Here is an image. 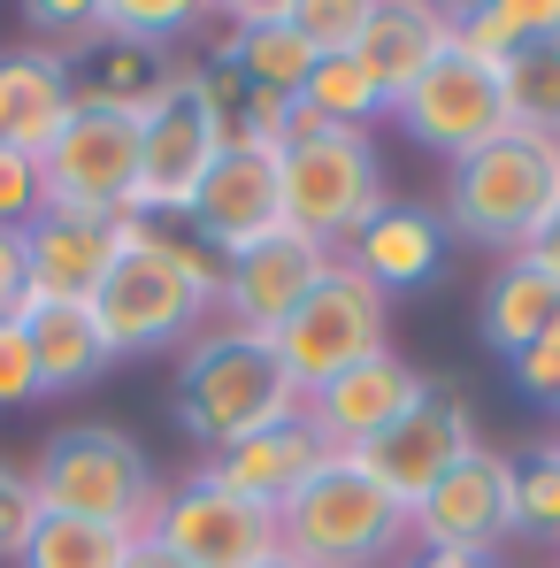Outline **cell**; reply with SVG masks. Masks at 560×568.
Here are the masks:
<instances>
[{"label": "cell", "mask_w": 560, "mask_h": 568, "mask_svg": "<svg viewBox=\"0 0 560 568\" xmlns=\"http://www.w3.org/2000/svg\"><path fill=\"white\" fill-rule=\"evenodd\" d=\"M215 300H223V254H207L200 239L170 231V223H131L115 270L93 292V323L115 362L170 354V346L185 354L207 331Z\"/></svg>", "instance_id": "cell-1"}, {"label": "cell", "mask_w": 560, "mask_h": 568, "mask_svg": "<svg viewBox=\"0 0 560 568\" xmlns=\"http://www.w3.org/2000/svg\"><path fill=\"white\" fill-rule=\"evenodd\" d=\"M170 399H177L185 438H200L207 454L299 423V384L284 377L277 346H269V338H246V331H231V323L200 331V338L185 346L177 392H170Z\"/></svg>", "instance_id": "cell-2"}, {"label": "cell", "mask_w": 560, "mask_h": 568, "mask_svg": "<svg viewBox=\"0 0 560 568\" xmlns=\"http://www.w3.org/2000/svg\"><path fill=\"white\" fill-rule=\"evenodd\" d=\"M277 546L307 568H384L407 546V507L362 469V454H323L277 507Z\"/></svg>", "instance_id": "cell-3"}, {"label": "cell", "mask_w": 560, "mask_h": 568, "mask_svg": "<svg viewBox=\"0 0 560 568\" xmlns=\"http://www.w3.org/2000/svg\"><path fill=\"white\" fill-rule=\"evenodd\" d=\"M553 207H560V146L538 131H499L491 146L461 154L446 178V231H461L476 246H499V254H522Z\"/></svg>", "instance_id": "cell-4"}, {"label": "cell", "mask_w": 560, "mask_h": 568, "mask_svg": "<svg viewBox=\"0 0 560 568\" xmlns=\"http://www.w3.org/2000/svg\"><path fill=\"white\" fill-rule=\"evenodd\" d=\"M23 476L39 491V515H78V523H108V530H131V538L154 523V499H162V476L146 469L139 438H123L115 423L54 430Z\"/></svg>", "instance_id": "cell-5"}, {"label": "cell", "mask_w": 560, "mask_h": 568, "mask_svg": "<svg viewBox=\"0 0 560 568\" xmlns=\"http://www.w3.org/2000/svg\"><path fill=\"white\" fill-rule=\"evenodd\" d=\"M277 192H284V231H299V239H315L330 254H346V239L391 200L376 139L369 131H330V123H307V131L284 139Z\"/></svg>", "instance_id": "cell-6"}, {"label": "cell", "mask_w": 560, "mask_h": 568, "mask_svg": "<svg viewBox=\"0 0 560 568\" xmlns=\"http://www.w3.org/2000/svg\"><path fill=\"white\" fill-rule=\"evenodd\" d=\"M139 546L170 568H262L277 546V515L246 507L238 491L185 476V484H162L154 499V523L139 530Z\"/></svg>", "instance_id": "cell-7"}, {"label": "cell", "mask_w": 560, "mask_h": 568, "mask_svg": "<svg viewBox=\"0 0 560 568\" xmlns=\"http://www.w3.org/2000/svg\"><path fill=\"white\" fill-rule=\"evenodd\" d=\"M269 346H277L284 377L299 384V399H307V392H323L330 377L362 369L369 354H384V292L369 277H354L346 262H330V277L292 307V323H284Z\"/></svg>", "instance_id": "cell-8"}, {"label": "cell", "mask_w": 560, "mask_h": 568, "mask_svg": "<svg viewBox=\"0 0 560 568\" xmlns=\"http://www.w3.org/2000/svg\"><path fill=\"white\" fill-rule=\"evenodd\" d=\"M515 538V454L476 446L407 507V554H491Z\"/></svg>", "instance_id": "cell-9"}, {"label": "cell", "mask_w": 560, "mask_h": 568, "mask_svg": "<svg viewBox=\"0 0 560 568\" xmlns=\"http://www.w3.org/2000/svg\"><path fill=\"white\" fill-rule=\"evenodd\" d=\"M391 115H399V131L415 139V146H430L446 170L476 154V146H491L499 131H515V115H507V78L491 70V62H476L468 47H446L407 93L391 100Z\"/></svg>", "instance_id": "cell-10"}, {"label": "cell", "mask_w": 560, "mask_h": 568, "mask_svg": "<svg viewBox=\"0 0 560 568\" xmlns=\"http://www.w3.org/2000/svg\"><path fill=\"white\" fill-rule=\"evenodd\" d=\"M39 170H47V207H62V215H123L131 223L139 123L115 115V108H70V123L39 154Z\"/></svg>", "instance_id": "cell-11"}, {"label": "cell", "mask_w": 560, "mask_h": 568, "mask_svg": "<svg viewBox=\"0 0 560 568\" xmlns=\"http://www.w3.org/2000/svg\"><path fill=\"white\" fill-rule=\"evenodd\" d=\"M231 146V131L200 108L192 93H177L170 108H154L139 123V192H131V223H185L200 178L215 170V154Z\"/></svg>", "instance_id": "cell-12"}, {"label": "cell", "mask_w": 560, "mask_h": 568, "mask_svg": "<svg viewBox=\"0 0 560 568\" xmlns=\"http://www.w3.org/2000/svg\"><path fill=\"white\" fill-rule=\"evenodd\" d=\"M483 438H476V415H468V392L461 384H430L376 446H362V469L399 499V507H415L438 476L454 469L461 454H476Z\"/></svg>", "instance_id": "cell-13"}, {"label": "cell", "mask_w": 560, "mask_h": 568, "mask_svg": "<svg viewBox=\"0 0 560 568\" xmlns=\"http://www.w3.org/2000/svg\"><path fill=\"white\" fill-rule=\"evenodd\" d=\"M330 262H338L330 246H315V239H299V231H269V239H254L246 254L223 262V300H215V315H223L231 331H246V338H277L284 323H292V307L330 277Z\"/></svg>", "instance_id": "cell-14"}, {"label": "cell", "mask_w": 560, "mask_h": 568, "mask_svg": "<svg viewBox=\"0 0 560 568\" xmlns=\"http://www.w3.org/2000/svg\"><path fill=\"white\" fill-rule=\"evenodd\" d=\"M284 231V192H277V146H223L215 170L200 178L185 207V239H200L207 254H246L254 239Z\"/></svg>", "instance_id": "cell-15"}, {"label": "cell", "mask_w": 560, "mask_h": 568, "mask_svg": "<svg viewBox=\"0 0 560 568\" xmlns=\"http://www.w3.org/2000/svg\"><path fill=\"white\" fill-rule=\"evenodd\" d=\"M422 392H430V377L407 369V362L384 346V354H369L362 369H346V377H330L323 392H307V399H299V423H307L330 454H362V446H376Z\"/></svg>", "instance_id": "cell-16"}, {"label": "cell", "mask_w": 560, "mask_h": 568, "mask_svg": "<svg viewBox=\"0 0 560 568\" xmlns=\"http://www.w3.org/2000/svg\"><path fill=\"white\" fill-rule=\"evenodd\" d=\"M131 223L123 215H62L47 207L31 231H23V277H31V300L47 307H93L100 277L115 270Z\"/></svg>", "instance_id": "cell-17"}, {"label": "cell", "mask_w": 560, "mask_h": 568, "mask_svg": "<svg viewBox=\"0 0 560 568\" xmlns=\"http://www.w3.org/2000/svg\"><path fill=\"white\" fill-rule=\"evenodd\" d=\"M192 85V54L177 47H131V39H93L78 62H70V93L78 108H115L131 123H146L154 108Z\"/></svg>", "instance_id": "cell-18"}, {"label": "cell", "mask_w": 560, "mask_h": 568, "mask_svg": "<svg viewBox=\"0 0 560 568\" xmlns=\"http://www.w3.org/2000/svg\"><path fill=\"white\" fill-rule=\"evenodd\" d=\"M354 277H369L384 300L391 292H415V284L438 277V262H446V215L438 207H407V200H384L369 223L346 239V254H338Z\"/></svg>", "instance_id": "cell-19"}, {"label": "cell", "mask_w": 560, "mask_h": 568, "mask_svg": "<svg viewBox=\"0 0 560 568\" xmlns=\"http://www.w3.org/2000/svg\"><path fill=\"white\" fill-rule=\"evenodd\" d=\"M446 47H454V8H438V0H369L354 62L376 78L384 100H399Z\"/></svg>", "instance_id": "cell-20"}, {"label": "cell", "mask_w": 560, "mask_h": 568, "mask_svg": "<svg viewBox=\"0 0 560 568\" xmlns=\"http://www.w3.org/2000/svg\"><path fill=\"white\" fill-rule=\"evenodd\" d=\"M323 438L307 430V423H284V430H262V438H246V446H223V454H207V484H223V491H238L246 507H262V515H277L284 499L307 484V476L323 469Z\"/></svg>", "instance_id": "cell-21"}, {"label": "cell", "mask_w": 560, "mask_h": 568, "mask_svg": "<svg viewBox=\"0 0 560 568\" xmlns=\"http://www.w3.org/2000/svg\"><path fill=\"white\" fill-rule=\"evenodd\" d=\"M223 54L238 62V78H246L254 93H277V100H299L307 70L323 62V54L292 31V0H246V8H231Z\"/></svg>", "instance_id": "cell-22"}, {"label": "cell", "mask_w": 560, "mask_h": 568, "mask_svg": "<svg viewBox=\"0 0 560 568\" xmlns=\"http://www.w3.org/2000/svg\"><path fill=\"white\" fill-rule=\"evenodd\" d=\"M0 100H8V146L23 154H47L54 131L70 123V62L62 54H39V47H8L0 54Z\"/></svg>", "instance_id": "cell-23"}, {"label": "cell", "mask_w": 560, "mask_h": 568, "mask_svg": "<svg viewBox=\"0 0 560 568\" xmlns=\"http://www.w3.org/2000/svg\"><path fill=\"white\" fill-rule=\"evenodd\" d=\"M16 323H23V338H31V362H39V392H47V399L85 392L100 369H115L93 307H47V300H31Z\"/></svg>", "instance_id": "cell-24"}, {"label": "cell", "mask_w": 560, "mask_h": 568, "mask_svg": "<svg viewBox=\"0 0 560 568\" xmlns=\"http://www.w3.org/2000/svg\"><path fill=\"white\" fill-rule=\"evenodd\" d=\"M553 323H560V284L538 277L522 254H507V262L491 270V284H483V307H476L483 346H491L499 362H515V354H530Z\"/></svg>", "instance_id": "cell-25"}, {"label": "cell", "mask_w": 560, "mask_h": 568, "mask_svg": "<svg viewBox=\"0 0 560 568\" xmlns=\"http://www.w3.org/2000/svg\"><path fill=\"white\" fill-rule=\"evenodd\" d=\"M560 39V0H476V8H454V47H468L476 62L507 70L515 54Z\"/></svg>", "instance_id": "cell-26"}, {"label": "cell", "mask_w": 560, "mask_h": 568, "mask_svg": "<svg viewBox=\"0 0 560 568\" xmlns=\"http://www.w3.org/2000/svg\"><path fill=\"white\" fill-rule=\"evenodd\" d=\"M376 115H391V100L376 93V78L354 62V54H323V62L307 70L299 100H292V131H307V123H330V131H369Z\"/></svg>", "instance_id": "cell-27"}, {"label": "cell", "mask_w": 560, "mask_h": 568, "mask_svg": "<svg viewBox=\"0 0 560 568\" xmlns=\"http://www.w3.org/2000/svg\"><path fill=\"white\" fill-rule=\"evenodd\" d=\"M139 561V538L131 530H108V523H78V515H39L31 546L16 568H131Z\"/></svg>", "instance_id": "cell-28"}, {"label": "cell", "mask_w": 560, "mask_h": 568, "mask_svg": "<svg viewBox=\"0 0 560 568\" xmlns=\"http://www.w3.org/2000/svg\"><path fill=\"white\" fill-rule=\"evenodd\" d=\"M499 78H507V115H515V131H538V139L560 146V39L515 54Z\"/></svg>", "instance_id": "cell-29"}, {"label": "cell", "mask_w": 560, "mask_h": 568, "mask_svg": "<svg viewBox=\"0 0 560 568\" xmlns=\"http://www.w3.org/2000/svg\"><path fill=\"white\" fill-rule=\"evenodd\" d=\"M515 538L560 546V438L515 454Z\"/></svg>", "instance_id": "cell-30"}, {"label": "cell", "mask_w": 560, "mask_h": 568, "mask_svg": "<svg viewBox=\"0 0 560 568\" xmlns=\"http://www.w3.org/2000/svg\"><path fill=\"white\" fill-rule=\"evenodd\" d=\"M200 8L185 0H100V39H131V47H177Z\"/></svg>", "instance_id": "cell-31"}, {"label": "cell", "mask_w": 560, "mask_h": 568, "mask_svg": "<svg viewBox=\"0 0 560 568\" xmlns=\"http://www.w3.org/2000/svg\"><path fill=\"white\" fill-rule=\"evenodd\" d=\"M23 23H31V47H39V54H62V62H78V54L100 39L93 0H31Z\"/></svg>", "instance_id": "cell-32"}, {"label": "cell", "mask_w": 560, "mask_h": 568, "mask_svg": "<svg viewBox=\"0 0 560 568\" xmlns=\"http://www.w3.org/2000/svg\"><path fill=\"white\" fill-rule=\"evenodd\" d=\"M47 215V170L23 146H0V231H31Z\"/></svg>", "instance_id": "cell-33"}, {"label": "cell", "mask_w": 560, "mask_h": 568, "mask_svg": "<svg viewBox=\"0 0 560 568\" xmlns=\"http://www.w3.org/2000/svg\"><path fill=\"white\" fill-rule=\"evenodd\" d=\"M362 16H369V0H292V31H299L315 54H354Z\"/></svg>", "instance_id": "cell-34"}, {"label": "cell", "mask_w": 560, "mask_h": 568, "mask_svg": "<svg viewBox=\"0 0 560 568\" xmlns=\"http://www.w3.org/2000/svg\"><path fill=\"white\" fill-rule=\"evenodd\" d=\"M31 530H39V491L16 462H0V561H23Z\"/></svg>", "instance_id": "cell-35"}, {"label": "cell", "mask_w": 560, "mask_h": 568, "mask_svg": "<svg viewBox=\"0 0 560 568\" xmlns=\"http://www.w3.org/2000/svg\"><path fill=\"white\" fill-rule=\"evenodd\" d=\"M31 399H47L39 392V362H31V338H23V323H0V407H31Z\"/></svg>", "instance_id": "cell-36"}, {"label": "cell", "mask_w": 560, "mask_h": 568, "mask_svg": "<svg viewBox=\"0 0 560 568\" xmlns=\"http://www.w3.org/2000/svg\"><path fill=\"white\" fill-rule=\"evenodd\" d=\"M507 369H515V392H522V399H538V407H560V323L546 331V338H538V346H530V354H515Z\"/></svg>", "instance_id": "cell-37"}, {"label": "cell", "mask_w": 560, "mask_h": 568, "mask_svg": "<svg viewBox=\"0 0 560 568\" xmlns=\"http://www.w3.org/2000/svg\"><path fill=\"white\" fill-rule=\"evenodd\" d=\"M31 307V277H23V231H0V323H16Z\"/></svg>", "instance_id": "cell-38"}, {"label": "cell", "mask_w": 560, "mask_h": 568, "mask_svg": "<svg viewBox=\"0 0 560 568\" xmlns=\"http://www.w3.org/2000/svg\"><path fill=\"white\" fill-rule=\"evenodd\" d=\"M522 262H530L538 277H553V284H560V207L546 215V223H538V239L522 246Z\"/></svg>", "instance_id": "cell-39"}, {"label": "cell", "mask_w": 560, "mask_h": 568, "mask_svg": "<svg viewBox=\"0 0 560 568\" xmlns=\"http://www.w3.org/2000/svg\"><path fill=\"white\" fill-rule=\"evenodd\" d=\"M407 568H507L491 554H407Z\"/></svg>", "instance_id": "cell-40"}, {"label": "cell", "mask_w": 560, "mask_h": 568, "mask_svg": "<svg viewBox=\"0 0 560 568\" xmlns=\"http://www.w3.org/2000/svg\"><path fill=\"white\" fill-rule=\"evenodd\" d=\"M262 568H307V561H292V554H269V561H262Z\"/></svg>", "instance_id": "cell-41"}, {"label": "cell", "mask_w": 560, "mask_h": 568, "mask_svg": "<svg viewBox=\"0 0 560 568\" xmlns=\"http://www.w3.org/2000/svg\"><path fill=\"white\" fill-rule=\"evenodd\" d=\"M131 568H170V561H154V554H146V546H139V561H131Z\"/></svg>", "instance_id": "cell-42"}, {"label": "cell", "mask_w": 560, "mask_h": 568, "mask_svg": "<svg viewBox=\"0 0 560 568\" xmlns=\"http://www.w3.org/2000/svg\"><path fill=\"white\" fill-rule=\"evenodd\" d=\"M0 146H8V100H0Z\"/></svg>", "instance_id": "cell-43"}, {"label": "cell", "mask_w": 560, "mask_h": 568, "mask_svg": "<svg viewBox=\"0 0 560 568\" xmlns=\"http://www.w3.org/2000/svg\"><path fill=\"white\" fill-rule=\"evenodd\" d=\"M553 568H560V561H553Z\"/></svg>", "instance_id": "cell-44"}]
</instances>
